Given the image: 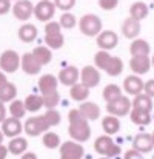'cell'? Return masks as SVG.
<instances>
[{
    "label": "cell",
    "instance_id": "cell-1",
    "mask_svg": "<svg viewBox=\"0 0 154 159\" xmlns=\"http://www.w3.org/2000/svg\"><path fill=\"white\" fill-rule=\"evenodd\" d=\"M68 134L71 136L73 141L77 142H86L91 138V127H90V120L80 113L79 108H74L68 113Z\"/></svg>",
    "mask_w": 154,
    "mask_h": 159
},
{
    "label": "cell",
    "instance_id": "cell-2",
    "mask_svg": "<svg viewBox=\"0 0 154 159\" xmlns=\"http://www.w3.org/2000/svg\"><path fill=\"white\" fill-rule=\"evenodd\" d=\"M94 63L99 70H103L108 76L116 77L120 76V73L123 71V62L120 57L117 56H111L108 51L100 50L94 54Z\"/></svg>",
    "mask_w": 154,
    "mask_h": 159
},
{
    "label": "cell",
    "instance_id": "cell-3",
    "mask_svg": "<svg viewBox=\"0 0 154 159\" xmlns=\"http://www.w3.org/2000/svg\"><path fill=\"white\" fill-rule=\"evenodd\" d=\"M45 42L46 47L51 50H60L65 43V37L62 34V26L59 22L50 20L45 25Z\"/></svg>",
    "mask_w": 154,
    "mask_h": 159
},
{
    "label": "cell",
    "instance_id": "cell-4",
    "mask_svg": "<svg viewBox=\"0 0 154 159\" xmlns=\"http://www.w3.org/2000/svg\"><path fill=\"white\" fill-rule=\"evenodd\" d=\"M50 128H51V125H50V122H48V119H46V116H45V114L33 116V117L26 119L25 127H23L25 133H26L28 136H33V138H36V136H40V134L46 133Z\"/></svg>",
    "mask_w": 154,
    "mask_h": 159
},
{
    "label": "cell",
    "instance_id": "cell-5",
    "mask_svg": "<svg viewBox=\"0 0 154 159\" xmlns=\"http://www.w3.org/2000/svg\"><path fill=\"white\" fill-rule=\"evenodd\" d=\"M94 150L106 158H114V156H119L120 155V147L111 139L109 134H105V136H99L94 142Z\"/></svg>",
    "mask_w": 154,
    "mask_h": 159
},
{
    "label": "cell",
    "instance_id": "cell-6",
    "mask_svg": "<svg viewBox=\"0 0 154 159\" xmlns=\"http://www.w3.org/2000/svg\"><path fill=\"white\" fill-rule=\"evenodd\" d=\"M79 28L80 31L88 36V37H96L102 31V20L96 14H85L79 20Z\"/></svg>",
    "mask_w": 154,
    "mask_h": 159
},
{
    "label": "cell",
    "instance_id": "cell-7",
    "mask_svg": "<svg viewBox=\"0 0 154 159\" xmlns=\"http://www.w3.org/2000/svg\"><path fill=\"white\" fill-rule=\"evenodd\" d=\"M20 62H22V59H20V56H19L17 51L6 50L0 56V70L3 73H9V74L15 73L20 68Z\"/></svg>",
    "mask_w": 154,
    "mask_h": 159
},
{
    "label": "cell",
    "instance_id": "cell-8",
    "mask_svg": "<svg viewBox=\"0 0 154 159\" xmlns=\"http://www.w3.org/2000/svg\"><path fill=\"white\" fill-rule=\"evenodd\" d=\"M83 155V145L77 141H66L60 144V159H82Z\"/></svg>",
    "mask_w": 154,
    "mask_h": 159
},
{
    "label": "cell",
    "instance_id": "cell-9",
    "mask_svg": "<svg viewBox=\"0 0 154 159\" xmlns=\"http://www.w3.org/2000/svg\"><path fill=\"white\" fill-rule=\"evenodd\" d=\"M131 108H133V104H131V101H130L126 96H120L119 99H116V101L106 104L108 114H114V116H117V117H122V116L130 114Z\"/></svg>",
    "mask_w": 154,
    "mask_h": 159
},
{
    "label": "cell",
    "instance_id": "cell-10",
    "mask_svg": "<svg viewBox=\"0 0 154 159\" xmlns=\"http://www.w3.org/2000/svg\"><path fill=\"white\" fill-rule=\"evenodd\" d=\"M55 14V5L51 0H40L36 6H34V16L37 17V20L48 23Z\"/></svg>",
    "mask_w": 154,
    "mask_h": 159
},
{
    "label": "cell",
    "instance_id": "cell-11",
    "mask_svg": "<svg viewBox=\"0 0 154 159\" xmlns=\"http://www.w3.org/2000/svg\"><path fill=\"white\" fill-rule=\"evenodd\" d=\"M80 82L83 85H86L88 88L97 87L100 82V73H99L97 66H93V65L83 66V70L80 71Z\"/></svg>",
    "mask_w": 154,
    "mask_h": 159
},
{
    "label": "cell",
    "instance_id": "cell-12",
    "mask_svg": "<svg viewBox=\"0 0 154 159\" xmlns=\"http://www.w3.org/2000/svg\"><path fill=\"white\" fill-rule=\"evenodd\" d=\"M12 14L19 20H28L34 14V5L29 0H17L12 6Z\"/></svg>",
    "mask_w": 154,
    "mask_h": 159
},
{
    "label": "cell",
    "instance_id": "cell-13",
    "mask_svg": "<svg viewBox=\"0 0 154 159\" xmlns=\"http://www.w3.org/2000/svg\"><path fill=\"white\" fill-rule=\"evenodd\" d=\"M119 43V37L114 31L111 30H106V31H100L99 36H97V47L100 50H105V51H109L112 48H116Z\"/></svg>",
    "mask_w": 154,
    "mask_h": 159
},
{
    "label": "cell",
    "instance_id": "cell-14",
    "mask_svg": "<svg viewBox=\"0 0 154 159\" xmlns=\"http://www.w3.org/2000/svg\"><path fill=\"white\" fill-rule=\"evenodd\" d=\"M79 79H80V71L74 65L65 66L59 73V82L63 84V85H66V87H73L74 84L79 82Z\"/></svg>",
    "mask_w": 154,
    "mask_h": 159
},
{
    "label": "cell",
    "instance_id": "cell-15",
    "mask_svg": "<svg viewBox=\"0 0 154 159\" xmlns=\"http://www.w3.org/2000/svg\"><path fill=\"white\" fill-rule=\"evenodd\" d=\"M130 68L134 74H147L151 68V60L148 56H133L130 60Z\"/></svg>",
    "mask_w": 154,
    "mask_h": 159
},
{
    "label": "cell",
    "instance_id": "cell-16",
    "mask_svg": "<svg viewBox=\"0 0 154 159\" xmlns=\"http://www.w3.org/2000/svg\"><path fill=\"white\" fill-rule=\"evenodd\" d=\"M2 131L6 138H15L22 133V122L17 117H6L2 122Z\"/></svg>",
    "mask_w": 154,
    "mask_h": 159
},
{
    "label": "cell",
    "instance_id": "cell-17",
    "mask_svg": "<svg viewBox=\"0 0 154 159\" xmlns=\"http://www.w3.org/2000/svg\"><path fill=\"white\" fill-rule=\"evenodd\" d=\"M143 87H145V84H143V80L139 77V74H131V76L125 77V80H123V88H125V91H126L128 94H133V96L142 93V91H143Z\"/></svg>",
    "mask_w": 154,
    "mask_h": 159
},
{
    "label": "cell",
    "instance_id": "cell-18",
    "mask_svg": "<svg viewBox=\"0 0 154 159\" xmlns=\"http://www.w3.org/2000/svg\"><path fill=\"white\" fill-rule=\"evenodd\" d=\"M22 70L26 73V74H29V76H34V74H37L39 71H40V68H42V65L39 63V60L34 57V54L33 53H25L22 56Z\"/></svg>",
    "mask_w": 154,
    "mask_h": 159
},
{
    "label": "cell",
    "instance_id": "cell-19",
    "mask_svg": "<svg viewBox=\"0 0 154 159\" xmlns=\"http://www.w3.org/2000/svg\"><path fill=\"white\" fill-rule=\"evenodd\" d=\"M133 148H136L137 152L140 153H148L154 148V144H153V138L151 134H147V133H140L134 138L133 141Z\"/></svg>",
    "mask_w": 154,
    "mask_h": 159
},
{
    "label": "cell",
    "instance_id": "cell-20",
    "mask_svg": "<svg viewBox=\"0 0 154 159\" xmlns=\"http://www.w3.org/2000/svg\"><path fill=\"white\" fill-rule=\"evenodd\" d=\"M122 33L126 39H136L140 34V22L133 17H128L122 25Z\"/></svg>",
    "mask_w": 154,
    "mask_h": 159
},
{
    "label": "cell",
    "instance_id": "cell-21",
    "mask_svg": "<svg viewBox=\"0 0 154 159\" xmlns=\"http://www.w3.org/2000/svg\"><path fill=\"white\" fill-rule=\"evenodd\" d=\"M19 39L25 43H31L37 39V26L33 23H25L19 28Z\"/></svg>",
    "mask_w": 154,
    "mask_h": 159
},
{
    "label": "cell",
    "instance_id": "cell-22",
    "mask_svg": "<svg viewBox=\"0 0 154 159\" xmlns=\"http://www.w3.org/2000/svg\"><path fill=\"white\" fill-rule=\"evenodd\" d=\"M57 84H59V79L52 74H43L40 79H39V90L42 94L45 93H51L57 90Z\"/></svg>",
    "mask_w": 154,
    "mask_h": 159
},
{
    "label": "cell",
    "instance_id": "cell-23",
    "mask_svg": "<svg viewBox=\"0 0 154 159\" xmlns=\"http://www.w3.org/2000/svg\"><path fill=\"white\" fill-rule=\"evenodd\" d=\"M69 96L73 101L76 102H85L90 96V88L86 85H83L82 82H77L71 87V91H69Z\"/></svg>",
    "mask_w": 154,
    "mask_h": 159
},
{
    "label": "cell",
    "instance_id": "cell-24",
    "mask_svg": "<svg viewBox=\"0 0 154 159\" xmlns=\"http://www.w3.org/2000/svg\"><path fill=\"white\" fill-rule=\"evenodd\" d=\"M130 117H131V122L136 124V125H148L151 122V111L133 108L130 111Z\"/></svg>",
    "mask_w": 154,
    "mask_h": 159
},
{
    "label": "cell",
    "instance_id": "cell-25",
    "mask_svg": "<svg viewBox=\"0 0 154 159\" xmlns=\"http://www.w3.org/2000/svg\"><path fill=\"white\" fill-rule=\"evenodd\" d=\"M102 128L106 134H116L120 130V120L114 114H106L102 119Z\"/></svg>",
    "mask_w": 154,
    "mask_h": 159
},
{
    "label": "cell",
    "instance_id": "cell-26",
    "mask_svg": "<svg viewBox=\"0 0 154 159\" xmlns=\"http://www.w3.org/2000/svg\"><path fill=\"white\" fill-rule=\"evenodd\" d=\"M79 110L88 120H96L100 116V107L97 104H94V102H86L85 101V102H82V105L79 107Z\"/></svg>",
    "mask_w": 154,
    "mask_h": 159
},
{
    "label": "cell",
    "instance_id": "cell-27",
    "mask_svg": "<svg viewBox=\"0 0 154 159\" xmlns=\"http://www.w3.org/2000/svg\"><path fill=\"white\" fill-rule=\"evenodd\" d=\"M26 148H28V141L20 136L11 138V141L8 144V152L12 155H23L26 152Z\"/></svg>",
    "mask_w": 154,
    "mask_h": 159
},
{
    "label": "cell",
    "instance_id": "cell-28",
    "mask_svg": "<svg viewBox=\"0 0 154 159\" xmlns=\"http://www.w3.org/2000/svg\"><path fill=\"white\" fill-rule=\"evenodd\" d=\"M131 56H150V43L143 39H134L130 45Z\"/></svg>",
    "mask_w": 154,
    "mask_h": 159
},
{
    "label": "cell",
    "instance_id": "cell-29",
    "mask_svg": "<svg viewBox=\"0 0 154 159\" xmlns=\"http://www.w3.org/2000/svg\"><path fill=\"white\" fill-rule=\"evenodd\" d=\"M148 16V5L145 2H136L131 5L130 8V17L136 19V20H143Z\"/></svg>",
    "mask_w": 154,
    "mask_h": 159
},
{
    "label": "cell",
    "instance_id": "cell-30",
    "mask_svg": "<svg viewBox=\"0 0 154 159\" xmlns=\"http://www.w3.org/2000/svg\"><path fill=\"white\" fill-rule=\"evenodd\" d=\"M133 108H140V110L151 111L153 110V99H151V96H148L147 93L136 94L134 101H133Z\"/></svg>",
    "mask_w": 154,
    "mask_h": 159
},
{
    "label": "cell",
    "instance_id": "cell-31",
    "mask_svg": "<svg viewBox=\"0 0 154 159\" xmlns=\"http://www.w3.org/2000/svg\"><path fill=\"white\" fill-rule=\"evenodd\" d=\"M17 96V88L14 84L6 82L2 88H0V102L6 104V102H12Z\"/></svg>",
    "mask_w": 154,
    "mask_h": 159
},
{
    "label": "cell",
    "instance_id": "cell-32",
    "mask_svg": "<svg viewBox=\"0 0 154 159\" xmlns=\"http://www.w3.org/2000/svg\"><path fill=\"white\" fill-rule=\"evenodd\" d=\"M31 53L34 54V57L39 60V63H40L42 66H43V65H48L52 60L51 48H48V47H37V48H34Z\"/></svg>",
    "mask_w": 154,
    "mask_h": 159
},
{
    "label": "cell",
    "instance_id": "cell-33",
    "mask_svg": "<svg viewBox=\"0 0 154 159\" xmlns=\"http://www.w3.org/2000/svg\"><path fill=\"white\" fill-rule=\"evenodd\" d=\"M25 107H26V111H31V113H36L39 111L43 105V98L42 94H29L25 101Z\"/></svg>",
    "mask_w": 154,
    "mask_h": 159
},
{
    "label": "cell",
    "instance_id": "cell-34",
    "mask_svg": "<svg viewBox=\"0 0 154 159\" xmlns=\"http://www.w3.org/2000/svg\"><path fill=\"white\" fill-rule=\"evenodd\" d=\"M120 96H122V90H120V87L116 85V84H109V85H106V87L103 88V99H105L106 104H108V102H112V101H116V99H119Z\"/></svg>",
    "mask_w": 154,
    "mask_h": 159
},
{
    "label": "cell",
    "instance_id": "cell-35",
    "mask_svg": "<svg viewBox=\"0 0 154 159\" xmlns=\"http://www.w3.org/2000/svg\"><path fill=\"white\" fill-rule=\"evenodd\" d=\"M26 113V107H25V102L22 101H17L14 99L11 104H9V114L12 117H17V119H22Z\"/></svg>",
    "mask_w": 154,
    "mask_h": 159
},
{
    "label": "cell",
    "instance_id": "cell-36",
    "mask_svg": "<svg viewBox=\"0 0 154 159\" xmlns=\"http://www.w3.org/2000/svg\"><path fill=\"white\" fill-rule=\"evenodd\" d=\"M43 145H45L46 148H50V150L57 148V147L60 145V138H59V134L54 133V131L43 133Z\"/></svg>",
    "mask_w": 154,
    "mask_h": 159
},
{
    "label": "cell",
    "instance_id": "cell-37",
    "mask_svg": "<svg viewBox=\"0 0 154 159\" xmlns=\"http://www.w3.org/2000/svg\"><path fill=\"white\" fill-rule=\"evenodd\" d=\"M42 98H43V105L46 107L48 110L50 108H55V107L59 105V102H60V96H59V91L57 90L51 91V93L42 94Z\"/></svg>",
    "mask_w": 154,
    "mask_h": 159
},
{
    "label": "cell",
    "instance_id": "cell-38",
    "mask_svg": "<svg viewBox=\"0 0 154 159\" xmlns=\"http://www.w3.org/2000/svg\"><path fill=\"white\" fill-rule=\"evenodd\" d=\"M59 23H60V26H62V28L71 30V28H74V26L77 25V19H76V16H74V14H71V12L65 11V12L62 14V17H60Z\"/></svg>",
    "mask_w": 154,
    "mask_h": 159
},
{
    "label": "cell",
    "instance_id": "cell-39",
    "mask_svg": "<svg viewBox=\"0 0 154 159\" xmlns=\"http://www.w3.org/2000/svg\"><path fill=\"white\" fill-rule=\"evenodd\" d=\"M45 116H46V119H48V122H50L51 127H55V125L60 124V113L55 111L54 108H50V110L45 113Z\"/></svg>",
    "mask_w": 154,
    "mask_h": 159
},
{
    "label": "cell",
    "instance_id": "cell-40",
    "mask_svg": "<svg viewBox=\"0 0 154 159\" xmlns=\"http://www.w3.org/2000/svg\"><path fill=\"white\" fill-rule=\"evenodd\" d=\"M54 5H55V8H59L62 11H69L74 8L76 0H54Z\"/></svg>",
    "mask_w": 154,
    "mask_h": 159
},
{
    "label": "cell",
    "instance_id": "cell-41",
    "mask_svg": "<svg viewBox=\"0 0 154 159\" xmlns=\"http://www.w3.org/2000/svg\"><path fill=\"white\" fill-rule=\"evenodd\" d=\"M119 5V0H99V6L105 11H111Z\"/></svg>",
    "mask_w": 154,
    "mask_h": 159
},
{
    "label": "cell",
    "instance_id": "cell-42",
    "mask_svg": "<svg viewBox=\"0 0 154 159\" xmlns=\"http://www.w3.org/2000/svg\"><path fill=\"white\" fill-rule=\"evenodd\" d=\"M125 159H145V158L142 156L140 152H137L136 148H131V150H128L125 153Z\"/></svg>",
    "mask_w": 154,
    "mask_h": 159
},
{
    "label": "cell",
    "instance_id": "cell-43",
    "mask_svg": "<svg viewBox=\"0 0 154 159\" xmlns=\"http://www.w3.org/2000/svg\"><path fill=\"white\" fill-rule=\"evenodd\" d=\"M9 9H12V6H11V0H0V16L9 12Z\"/></svg>",
    "mask_w": 154,
    "mask_h": 159
},
{
    "label": "cell",
    "instance_id": "cell-44",
    "mask_svg": "<svg viewBox=\"0 0 154 159\" xmlns=\"http://www.w3.org/2000/svg\"><path fill=\"white\" fill-rule=\"evenodd\" d=\"M143 91H145V93H147L148 96H151V98H154V79H151V80H148V82H145Z\"/></svg>",
    "mask_w": 154,
    "mask_h": 159
},
{
    "label": "cell",
    "instance_id": "cell-45",
    "mask_svg": "<svg viewBox=\"0 0 154 159\" xmlns=\"http://www.w3.org/2000/svg\"><path fill=\"white\" fill-rule=\"evenodd\" d=\"M8 156V145L0 144V159H6Z\"/></svg>",
    "mask_w": 154,
    "mask_h": 159
},
{
    "label": "cell",
    "instance_id": "cell-46",
    "mask_svg": "<svg viewBox=\"0 0 154 159\" xmlns=\"http://www.w3.org/2000/svg\"><path fill=\"white\" fill-rule=\"evenodd\" d=\"M6 119V108L3 105V102H0V124Z\"/></svg>",
    "mask_w": 154,
    "mask_h": 159
},
{
    "label": "cell",
    "instance_id": "cell-47",
    "mask_svg": "<svg viewBox=\"0 0 154 159\" xmlns=\"http://www.w3.org/2000/svg\"><path fill=\"white\" fill-rule=\"evenodd\" d=\"M20 159H37V155L36 153H31V152H25Z\"/></svg>",
    "mask_w": 154,
    "mask_h": 159
},
{
    "label": "cell",
    "instance_id": "cell-48",
    "mask_svg": "<svg viewBox=\"0 0 154 159\" xmlns=\"http://www.w3.org/2000/svg\"><path fill=\"white\" fill-rule=\"evenodd\" d=\"M6 82H8V79H6V74H5V73L0 70V88H2V87H3Z\"/></svg>",
    "mask_w": 154,
    "mask_h": 159
},
{
    "label": "cell",
    "instance_id": "cell-49",
    "mask_svg": "<svg viewBox=\"0 0 154 159\" xmlns=\"http://www.w3.org/2000/svg\"><path fill=\"white\" fill-rule=\"evenodd\" d=\"M3 138H5V134H3V131H2V130H0V144H2V142H3Z\"/></svg>",
    "mask_w": 154,
    "mask_h": 159
},
{
    "label": "cell",
    "instance_id": "cell-50",
    "mask_svg": "<svg viewBox=\"0 0 154 159\" xmlns=\"http://www.w3.org/2000/svg\"><path fill=\"white\" fill-rule=\"evenodd\" d=\"M151 65L154 66V56H153V59H151Z\"/></svg>",
    "mask_w": 154,
    "mask_h": 159
},
{
    "label": "cell",
    "instance_id": "cell-51",
    "mask_svg": "<svg viewBox=\"0 0 154 159\" xmlns=\"http://www.w3.org/2000/svg\"><path fill=\"white\" fill-rule=\"evenodd\" d=\"M151 138H153V144H154V133H153V134H151Z\"/></svg>",
    "mask_w": 154,
    "mask_h": 159
},
{
    "label": "cell",
    "instance_id": "cell-52",
    "mask_svg": "<svg viewBox=\"0 0 154 159\" xmlns=\"http://www.w3.org/2000/svg\"><path fill=\"white\" fill-rule=\"evenodd\" d=\"M99 159H109V158H106V156H103V158H99Z\"/></svg>",
    "mask_w": 154,
    "mask_h": 159
},
{
    "label": "cell",
    "instance_id": "cell-53",
    "mask_svg": "<svg viewBox=\"0 0 154 159\" xmlns=\"http://www.w3.org/2000/svg\"><path fill=\"white\" fill-rule=\"evenodd\" d=\"M15 2H17V0H15Z\"/></svg>",
    "mask_w": 154,
    "mask_h": 159
}]
</instances>
